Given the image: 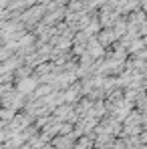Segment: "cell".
<instances>
[{
	"instance_id": "obj_1",
	"label": "cell",
	"mask_w": 147,
	"mask_h": 149,
	"mask_svg": "<svg viewBox=\"0 0 147 149\" xmlns=\"http://www.w3.org/2000/svg\"><path fill=\"white\" fill-rule=\"evenodd\" d=\"M95 38L99 40V45H101L105 50L111 49V47L117 42V36L113 34V30H111V28H101V30L97 32V36H95Z\"/></svg>"
},
{
	"instance_id": "obj_2",
	"label": "cell",
	"mask_w": 147,
	"mask_h": 149,
	"mask_svg": "<svg viewBox=\"0 0 147 149\" xmlns=\"http://www.w3.org/2000/svg\"><path fill=\"white\" fill-rule=\"evenodd\" d=\"M36 85H38V79L34 77V74H30V77H26V79H20L18 81V93H22L24 97H28L34 89H36Z\"/></svg>"
},
{
	"instance_id": "obj_4",
	"label": "cell",
	"mask_w": 147,
	"mask_h": 149,
	"mask_svg": "<svg viewBox=\"0 0 147 149\" xmlns=\"http://www.w3.org/2000/svg\"><path fill=\"white\" fill-rule=\"evenodd\" d=\"M32 71H34L32 67H28V65H24V63H22V65L16 69V73H14V74H16V79L20 81V79H26V77H30V74H32Z\"/></svg>"
},
{
	"instance_id": "obj_3",
	"label": "cell",
	"mask_w": 147,
	"mask_h": 149,
	"mask_svg": "<svg viewBox=\"0 0 147 149\" xmlns=\"http://www.w3.org/2000/svg\"><path fill=\"white\" fill-rule=\"evenodd\" d=\"M85 52H87V54H91V56L97 61V58H105V52H107V50L99 45V40L95 38V36H91V38H89V42H87V47H85Z\"/></svg>"
}]
</instances>
